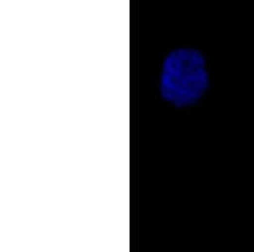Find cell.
I'll return each mask as SVG.
<instances>
[{
  "instance_id": "obj_1",
  "label": "cell",
  "mask_w": 254,
  "mask_h": 252,
  "mask_svg": "<svg viewBox=\"0 0 254 252\" xmlns=\"http://www.w3.org/2000/svg\"><path fill=\"white\" fill-rule=\"evenodd\" d=\"M209 87L204 56L192 48H178L165 56L159 79L161 99L176 109L191 107Z\"/></svg>"
}]
</instances>
